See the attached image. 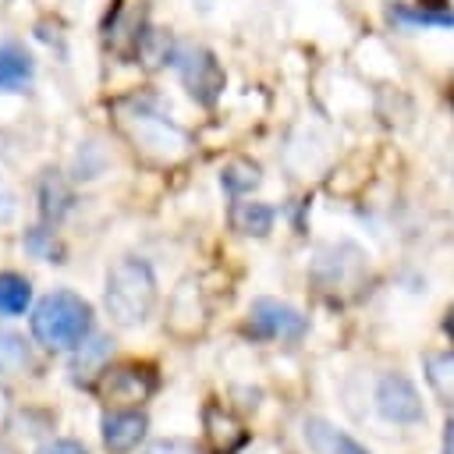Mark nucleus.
I'll return each instance as SVG.
<instances>
[{"mask_svg":"<svg viewBox=\"0 0 454 454\" xmlns=\"http://www.w3.org/2000/svg\"><path fill=\"white\" fill-rule=\"evenodd\" d=\"M443 454H454V419H450L447 429H443Z\"/></svg>","mask_w":454,"mask_h":454,"instance_id":"obj_22","label":"nucleus"},{"mask_svg":"<svg viewBox=\"0 0 454 454\" xmlns=\"http://www.w3.org/2000/svg\"><path fill=\"white\" fill-rule=\"evenodd\" d=\"M28 78H32V57L14 43H0V89H21Z\"/></svg>","mask_w":454,"mask_h":454,"instance_id":"obj_13","label":"nucleus"},{"mask_svg":"<svg viewBox=\"0 0 454 454\" xmlns=\"http://www.w3.org/2000/svg\"><path fill=\"white\" fill-rule=\"evenodd\" d=\"M156 305V280L149 262L121 259L106 273V312L117 326H138Z\"/></svg>","mask_w":454,"mask_h":454,"instance_id":"obj_1","label":"nucleus"},{"mask_svg":"<svg viewBox=\"0 0 454 454\" xmlns=\"http://www.w3.org/2000/svg\"><path fill=\"white\" fill-rule=\"evenodd\" d=\"M301 433H305V443L316 454H369L362 443H355L348 433H340L326 419H305L301 422Z\"/></svg>","mask_w":454,"mask_h":454,"instance_id":"obj_10","label":"nucleus"},{"mask_svg":"<svg viewBox=\"0 0 454 454\" xmlns=\"http://www.w3.org/2000/svg\"><path fill=\"white\" fill-rule=\"evenodd\" d=\"M39 454H89L78 440H53V443H46Z\"/></svg>","mask_w":454,"mask_h":454,"instance_id":"obj_20","label":"nucleus"},{"mask_svg":"<svg viewBox=\"0 0 454 454\" xmlns=\"http://www.w3.org/2000/svg\"><path fill=\"white\" fill-rule=\"evenodd\" d=\"M248 330L266 340H301L309 323L298 309H291L277 298H255L248 309Z\"/></svg>","mask_w":454,"mask_h":454,"instance_id":"obj_5","label":"nucleus"},{"mask_svg":"<svg viewBox=\"0 0 454 454\" xmlns=\"http://www.w3.org/2000/svg\"><path fill=\"white\" fill-rule=\"evenodd\" d=\"M426 380L443 404H454V351L426 355Z\"/></svg>","mask_w":454,"mask_h":454,"instance_id":"obj_12","label":"nucleus"},{"mask_svg":"<svg viewBox=\"0 0 454 454\" xmlns=\"http://www.w3.org/2000/svg\"><path fill=\"white\" fill-rule=\"evenodd\" d=\"M89 330H92V309L85 298H78L71 291L46 294L32 312V337L53 351L82 344Z\"/></svg>","mask_w":454,"mask_h":454,"instance_id":"obj_2","label":"nucleus"},{"mask_svg":"<svg viewBox=\"0 0 454 454\" xmlns=\"http://www.w3.org/2000/svg\"><path fill=\"white\" fill-rule=\"evenodd\" d=\"M202 429H206V440H209V447L216 454H234L248 440V433L238 422V415H231L227 408H220L213 401L202 408Z\"/></svg>","mask_w":454,"mask_h":454,"instance_id":"obj_8","label":"nucleus"},{"mask_svg":"<svg viewBox=\"0 0 454 454\" xmlns=\"http://www.w3.org/2000/svg\"><path fill=\"white\" fill-rule=\"evenodd\" d=\"M145 454H202V450L195 443H188V440H160Z\"/></svg>","mask_w":454,"mask_h":454,"instance_id":"obj_19","label":"nucleus"},{"mask_svg":"<svg viewBox=\"0 0 454 454\" xmlns=\"http://www.w3.org/2000/svg\"><path fill=\"white\" fill-rule=\"evenodd\" d=\"M32 365V351L25 344V337L0 330V376H18Z\"/></svg>","mask_w":454,"mask_h":454,"instance_id":"obj_14","label":"nucleus"},{"mask_svg":"<svg viewBox=\"0 0 454 454\" xmlns=\"http://www.w3.org/2000/svg\"><path fill=\"white\" fill-rule=\"evenodd\" d=\"M32 298V284L18 273H0V316H18L25 312Z\"/></svg>","mask_w":454,"mask_h":454,"instance_id":"obj_15","label":"nucleus"},{"mask_svg":"<svg viewBox=\"0 0 454 454\" xmlns=\"http://www.w3.org/2000/svg\"><path fill=\"white\" fill-rule=\"evenodd\" d=\"M394 18L422 21V25H454V11H429V7H397Z\"/></svg>","mask_w":454,"mask_h":454,"instance_id":"obj_17","label":"nucleus"},{"mask_svg":"<svg viewBox=\"0 0 454 454\" xmlns=\"http://www.w3.org/2000/svg\"><path fill=\"white\" fill-rule=\"evenodd\" d=\"M181 78H184L188 92L202 103H213L223 89V71H220L216 57L206 50H184L181 53Z\"/></svg>","mask_w":454,"mask_h":454,"instance_id":"obj_6","label":"nucleus"},{"mask_svg":"<svg viewBox=\"0 0 454 454\" xmlns=\"http://www.w3.org/2000/svg\"><path fill=\"white\" fill-rule=\"evenodd\" d=\"M85 348H89V355H82V358L74 362V376H78V380H82V372H89V365H92L96 358H103V355L110 351V340L99 337V340H92V344H85Z\"/></svg>","mask_w":454,"mask_h":454,"instance_id":"obj_18","label":"nucleus"},{"mask_svg":"<svg viewBox=\"0 0 454 454\" xmlns=\"http://www.w3.org/2000/svg\"><path fill=\"white\" fill-rule=\"evenodd\" d=\"M124 128L131 131V138L142 145V153L156 156V160H181L188 153V138L181 128H174L170 121L156 117V114H124Z\"/></svg>","mask_w":454,"mask_h":454,"instance_id":"obj_3","label":"nucleus"},{"mask_svg":"<svg viewBox=\"0 0 454 454\" xmlns=\"http://www.w3.org/2000/svg\"><path fill=\"white\" fill-rule=\"evenodd\" d=\"M231 227H234L238 234H255V238H262V234H270V227H273V209H270L266 202H234V209H231Z\"/></svg>","mask_w":454,"mask_h":454,"instance_id":"obj_11","label":"nucleus"},{"mask_svg":"<svg viewBox=\"0 0 454 454\" xmlns=\"http://www.w3.org/2000/svg\"><path fill=\"white\" fill-rule=\"evenodd\" d=\"M145 415L142 411H110L103 415V443L114 454H128L145 436Z\"/></svg>","mask_w":454,"mask_h":454,"instance_id":"obj_9","label":"nucleus"},{"mask_svg":"<svg viewBox=\"0 0 454 454\" xmlns=\"http://www.w3.org/2000/svg\"><path fill=\"white\" fill-rule=\"evenodd\" d=\"M376 404L390 422H419L422 419V401L415 387L401 372H387L376 387Z\"/></svg>","mask_w":454,"mask_h":454,"instance_id":"obj_7","label":"nucleus"},{"mask_svg":"<svg viewBox=\"0 0 454 454\" xmlns=\"http://www.w3.org/2000/svg\"><path fill=\"white\" fill-rule=\"evenodd\" d=\"M156 390V372L145 362H121L99 372V394L110 404H142Z\"/></svg>","mask_w":454,"mask_h":454,"instance_id":"obj_4","label":"nucleus"},{"mask_svg":"<svg viewBox=\"0 0 454 454\" xmlns=\"http://www.w3.org/2000/svg\"><path fill=\"white\" fill-rule=\"evenodd\" d=\"M14 213H18V202H14V195L0 184V223H11V220H14Z\"/></svg>","mask_w":454,"mask_h":454,"instance_id":"obj_21","label":"nucleus"},{"mask_svg":"<svg viewBox=\"0 0 454 454\" xmlns=\"http://www.w3.org/2000/svg\"><path fill=\"white\" fill-rule=\"evenodd\" d=\"M220 181H223V188H227V192L245 195V192H252V188L259 184V167H255V163H248V160H234V163H227V167H223Z\"/></svg>","mask_w":454,"mask_h":454,"instance_id":"obj_16","label":"nucleus"}]
</instances>
